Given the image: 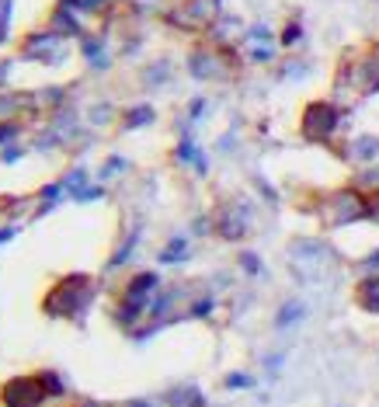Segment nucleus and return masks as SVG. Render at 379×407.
I'll return each instance as SVG.
<instances>
[{
	"label": "nucleus",
	"instance_id": "nucleus-1",
	"mask_svg": "<svg viewBox=\"0 0 379 407\" xmlns=\"http://www.w3.org/2000/svg\"><path fill=\"white\" fill-rule=\"evenodd\" d=\"M334 125H337V112L331 105H313L306 112V136H313V139H324Z\"/></svg>",
	"mask_w": 379,
	"mask_h": 407
},
{
	"label": "nucleus",
	"instance_id": "nucleus-2",
	"mask_svg": "<svg viewBox=\"0 0 379 407\" xmlns=\"http://www.w3.org/2000/svg\"><path fill=\"white\" fill-rule=\"evenodd\" d=\"M358 303H362L366 310L379 314V279H369V282H362V289H358Z\"/></svg>",
	"mask_w": 379,
	"mask_h": 407
},
{
	"label": "nucleus",
	"instance_id": "nucleus-3",
	"mask_svg": "<svg viewBox=\"0 0 379 407\" xmlns=\"http://www.w3.org/2000/svg\"><path fill=\"white\" fill-rule=\"evenodd\" d=\"M379 154V139H362L358 143V157H376Z\"/></svg>",
	"mask_w": 379,
	"mask_h": 407
},
{
	"label": "nucleus",
	"instance_id": "nucleus-4",
	"mask_svg": "<svg viewBox=\"0 0 379 407\" xmlns=\"http://www.w3.org/2000/svg\"><path fill=\"white\" fill-rule=\"evenodd\" d=\"M369 268H373V272H379V251L373 254V258H369Z\"/></svg>",
	"mask_w": 379,
	"mask_h": 407
}]
</instances>
